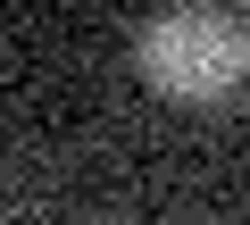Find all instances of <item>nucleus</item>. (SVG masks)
Listing matches in <instances>:
<instances>
[{"mask_svg": "<svg viewBox=\"0 0 250 225\" xmlns=\"http://www.w3.org/2000/svg\"><path fill=\"white\" fill-rule=\"evenodd\" d=\"M134 67L175 100H225L250 75V25L242 9H167L134 34Z\"/></svg>", "mask_w": 250, "mask_h": 225, "instance_id": "1", "label": "nucleus"}]
</instances>
